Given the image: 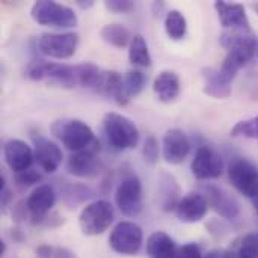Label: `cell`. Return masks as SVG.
Returning a JSON list of instances; mask_svg holds the SVG:
<instances>
[{"mask_svg": "<svg viewBox=\"0 0 258 258\" xmlns=\"http://www.w3.org/2000/svg\"><path fill=\"white\" fill-rule=\"evenodd\" d=\"M192 174L198 180H215L219 178L225 169L222 156L210 145H201L190 165Z\"/></svg>", "mask_w": 258, "mask_h": 258, "instance_id": "9c48e42d", "label": "cell"}, {"mask_svg": "<svg viewBox=\"0 0 258 258\" xmlns=\"http://www.w3.org/2000/svg\"><path fill=\"white\" fill-rule=\"evenodd\" d=\"M35 162L44 172H54L63 160L62 150L53 141L44 138L41 133H32Z\"/></svg>", "mask_w": 258, "mask_h": 258, "instance_id": "7c38bea8", "label": "cell"}, {"mask_svg": "<svg viewBox=\"0 0 258 258\" xmlns=\"http://www.w3.org/2000/svg\"><path fill=\"white\" fill-rule=\"evenodd\" d=\"M56 203V192L50 184H41L32 190L26 200L29 221L32 225H39L41 221L51 212Z\"/></svg>", "mask_w": 258, "mask_h": 258, "instance_id": "8fae6325", "label": "cell"}, {"mask_svg": "<svg viewBox=\"0 0 258 258\" xmlns=\"http://www.w3.org/2000/svg\"><path fill=\"white\" fill-rule=\"evenodd\" d=\"M53 258H77L76 254L68 249V248H62V246H57L54 248V254H53Z\"/></svg>", "mask_w": 258, "mask_h": 258, "instance_id": "74e56055", "label": "cell"}, {"mask_svg": "<svg viewBox=\"0 0 258 258\" xmlns=\"http://www.w3.org/2000/svg\"><path fill=\"white\" fill-rule=\"evenodd\" d=\"M159 153H160V148H159V142L154 136H148L144 142V148H142V154H144V159L147 163L150 165H154L159 159Z\"/></svg>", "mask_w": 258, "mask_h": 258, "instance_id": "1f68e13d", "label": "cell"}, {"mask_svg": "<svg viewBox=\"0 0 258 258\" xmlns=\"http://www.w3.org/2000/svg\"><path fill=\"white\" fill-rule=\"evenodd\" d=\"M159 195L162 209L165 212H175L178 203L181 201V189L172 174L162 172L159 175Z\"/></svg>", "mask_w": 258, "mask_h": 258, "instance_id": "44dd1931", "label": "cell"}, {"mask_svg": "<svg viewBox=\"0 0 258 258\" xmlns=\"http://www.w3.org/2000/svg\"><path fill=\"white\" fill-rule=\"evenodd\" d=\"M76 5L80 8V9H89L94 6V0H77Z\"/></svg>", "mask_w": 258, "mask_h": 258, "instance_id": "ab89813d", "label": "cell"}, {"mask_svg": "<svg viewBox=\"0 0 258 258\" xmlns=\"http://www.w3.org/2000/svg\"><path fill=\"white\" fill-rule=\"evenodd\" d=\"M203 195L206 197L209 207H212L222 219L233 221L240 213L239 201L225 189L215 184H206L203 187Z\"/></svg>", "mask_w": 258, "mask_h": 258, "instance_id": "30bf717a", "label": "cell"}, {"mask_svg": "<svg viewBox=\"0 0 258 258\" xmlns=\"http://www.w3.org/2000/svg\"><path fill=\"white\" fill-rule=\"evenodd\" d=\"M62 190V200L68 207H76L82 203H85L86 200H89L92 197V190L80 183H65L60 187Z\"/></svg>", "mask_w": 258, "mask_h": 258, "instance_id": "83f0119b", "label": "cell"}, {"mask_svg": "<svg viewBox=\"0 0 258 258\" xmlns=\"http://www.w3.org/2000/svg\"><path fill=\"white\" fill-rule=\"evenodd\" d=\"M115 203L124 216L136 218L142 212V183L136 175L130 174L121 180L115 192Z\"/></svg>", "mask_w": 258, "mask_h": 258, "instance_id": "ba28073f", "label": "cell"}, {"mask_svg": "<svg viewBox=\"0 0 258 258\" xmlns=\"http://www.w3.org/2000/svg\"><path fill=\"white\" fill-rule=\"evenodd\" d=\"M233 138H248V139H258V116L239 121L230 132Z\"/></svg>", "mask_w": 258, "mask_h": 258, "instance_id": "f546056e", "label": "cell"}, {"mask_svg": "<svg viewBox=\"0 0 258 258\" xmlns=\"http://www.w3.org/2000/svg\"><path fill=\"white\" fill-rule=\"evenodd\" d=\"M190 141L187 135L180 128H171L163 136L162 154L166 163L180 165L190 153Z\"/></svg>", "mask_w": 258, "mask_h": 258, "instance_id": "4fadbf2b", "label": "cell"}, {"mask_svg": "<svg viewBox=\"0 0 258 258\" xmlns=\"http://www.w3.org/2000/svg\"><path fill=\"white\" fill-rule=\"evenodd\" d=\"M6 252V243L3 240H0V257H3Z\"/></svg>", "mask_w": 258, "mask_h": 258, "instance_id": "b9f144b4", "label": "cell"}, {"mask_svg": "<svg viewBox=\"0 0 258 258\" xmlns=\"http://www.w3.org/2000/svg\"><path fill=\"white\" fill-rule=\"evenodd\" d=\"M63 218L59 215V213H56V212H50L42 221H41V224H39V227H45V228H57V227H60V225H63Z\"/></svg>", "mask_w": 258, "mask_h": 258, "instance_id": "e575fe53", "label": "cell"}, {"mask_svg": "<svg viewBox=\"0 0 258 258\" xmlns=\"http://www.w3.org/2000/svg\"><path fill=\"white\" fill-rule=\"evenodd\" d=\"M209 212V203L206 197L200 192H190L181 198L175 209L178 221L184 224H197L206 218Z\"/></svg>", "mask_w": 258, "mask_h": 258, "instance_id": "e0dca14e", "label": "cell"}, {"mask_svg": "<svg viewBox=\"0 0 258 258\" xmlns=\"http://www.w3.org/2000/svg\"><path fill=\"white\" fill-rule=\"evenodd\" d=\"M100 35L104 42H107L109 45L116 47V48H124V47L130 45V42L133 39L130 30L125 26L118 24V23L103 26L100 30Z\"/></svg>", "mask_w": 258, "mask_h": 258, "instance_id": "603a6c76", "label": "cell"}, {"mask_svg": "<svg viewBox=\"0 0 258 258\" xmlns=\"http://www.w3.org/2000/svg\"><path fill=\"white\" fill-rule=\"evenodd\" d=\"M252 201H254V207H255V212H257V215H258V197H255Z\"/></svg>", "mask_w": 258, "mask_h": 258, "instance_id": "7bdbcfd3", "label": "cell"}, {"mask_svg": "<svg viewBox=\"0 0 258 258\" xmlns=\"http://www.w3.org/2000/svg\"><path fill=\"white\" fill-rule=\"evenodd\" d=\"M3 156H5L6 165L9 166V169L14 174L30 169L32 163L35 160L33 150L29 147V144H26L21 139L8 141L3 147Z\"/></svg>", "mask_w": 258, "mask_h": 258, "instance_id": "9a60e30c", "label": "cell"}, {"mask_svg": "<svg viewBox=\"0 0 258 258\" xmlns=\"http://www.w3.org/2000/svg\"><path fill=\"white\" fill-rule=\"evenodd\" d=\"M98 142L91 148L83 151L73 153L67 160V171L79 178L94 177L100 172V159H98Z\"/></svg>", "mask_w": 258, "mask_h": 258, "instance_id": "5bb4252c", "label": "cell"}, {"mask_svg": "<svg viewBox=\"0 0 258 258\" xmlns=\"http://www.w3.org/2000/svg\"><path fill=\"white\" fill-rule=\"evenodd\" d=\"M147 255L150 258H177L178 248L169 234L156 231L147 240Z\"/></svg>", "mask_w": 258, "mask_h": 258, "instance_id": "7402d4cb", "label": "cell"}, {"mask_svg": "<svg viewBox=\"0 0 258 258\" xmlns=\"http://www.w3.org/2000/svg\"><path fill=\"white\" fill-rule=\"evenodd\" d=\"M252 9H254V11H255V12H257V14H258V2H255V3H252Z\"/></svg>", "mask_w": 258, "mask_h": 258, "instance_id": "ee69618b", "label": "cell"}, {"mask_svg": "<svg viewBox=\"0 0 258 258\" xmlns=\"http://www.w3.org/2000/svg\"><path fill=\"white\" fill-rule=\"evenodd\" d=\"M204 77V94L215 100H227L231 95L233 91V82H230L227 77H224L219 71V68H204L203 70Z\"/></svg>", "mask_w": 258, "mask_h": 258, "instance_id": "ffe728a7", "label": "cell"}, {"mask_svg": "<svg viewBox=\"0 0 258 258\" xmlns=\"http://www.w3.org/2000/svg\"><path fill=\"white\" fill-rule=\"evenodd\" d=\"M95 92L106 98H112L118 106L128 104V100L124 95V76L115 70H103V76Z\"/></svg>", "mask_w": 258, "mask_h": 258, "instance_id": "ac0fdd59", "label": "cell"}, {"mask_svg": "<svg viewBox=\"0 0 258 258\" xmlns=\"http://www.w3.org/2000/svg\"><path fill=\"white\" fill-rule=\"evenodd\" d=\"M79 45V35L74 32H47L39 35L36 48L53 59H70Z\"/></svg>", "mask_w": 258, "mask_h": 258, "instance_id": "5b68a950", "label": "cell"}, {"mask_svg": "<svg viewBox=\"0 0 258 258\" xmlns=\"http://www.w3.org/2000/svg\"><path fill=\"white\" fill-rule=\"evenodd\" d=\"M115 219L113 206L106 200L88 204L79 216V225L85 236H100L109 230Z\"/></svg>", "mask_w": 258, "mask_h": 258, "instance_id": "277c9868", "label": "cell"}, {"mask_svg": "<svg viewBox=\"0 0 258 258\" xmlns=\"http://www.w3.org/2000/svg\"><path fill=\"white\" fill-rule=\"evenodd\" d=\"M204 258H230L227 249H213L210 252H207Z\"/></svg>", "mask_w": 258, "mask_h": 258, "instance_id": "f35d334b", "label": "cell"}, {"mask_svg": "<svg viewBox=\"0 0 258 258\" xmlns=\"http://www.w3.org/2000/svg\"><path fill=\"white\" fill-rule=\"evenodd\" d=\"M76 74H77V86L79 88H86V89L95 91L101 80L103 70L92 62H83V63L76 65Z\"/></svg>", "mask_w": 258, "mask_h": 258, "instance_id": "cb8c5ba5", "label": "cell"}, {"mask_svg": "<svg viewBox=\"0 0 258 258\" xmlns=\"http://www.w3.org/2000/svg\"><path fill=\"white\" fill-rule=\"evenodd\" d=\"M14 233H11V237L14 239V240H17V242H21L23 240V236H21V233H20V230H12Z\"/></svg>", "mask_w": 258, "mask_h": 258, "instance_id": "60d3db41", "label": "cell"}, {"mask_svg": "<svg viewBox=\"0 0 258 258\" xmlns=\"http://www.w3.org/2000/svg\"><path fill=\"white\" fill-rule=\"evenodd\" d=\"M153 89L162 103H172L178 98L181 91L180 77L172 70H163L157 74L153 83Z\"/></svg>", "mask_w": 258, "mask_h": 258, "instance_id": "d6986e66", "label": "cell"}, {"mask_svg": "<svg viewBox=\"0 0 258 258\" xmlns=\"http://www.w3.org/2000/svg\"><path fill=\"white\" fill-rule=\"evenodd\" d=\"M53 136L70 151L77 153L97 144L92 128L77 118H62L53 121L50 127Z\"/></svg>", "mask_w": 258, "mask_h": 258, "instance_id": "6da1fadb", "label": "cell"}, {"mask_svg": "<svg viewBox=\"0 0 258 258\" xmlns=\"http://www.w3.org/2000/svg\"><path fill=\"white\" fill-rule=\"evenodd\" d=\"M228 178L234 189L246 198L258 197V168L245 157L234 159L228 166Z\"/></svg>", "mask_w": 258, "mask_h": 258, "instance_id": "8992f818", "label": "cell"}, {"mask_svg": "<svg viewBox=\"0 0 258 258\" xmlns=\"http://www.w3.org/2000/svg\"><path fill=\"white\" fill-rule=\"evenodd\" d=\"M257 54H258V50H257Z\"/></svg>", "mask_w": 258, "mask_h": 258, "instance_id": "f6af8a7d", "label": "cell"}, {"mask_svg": "<svg viewBox=\"0 0 258 258\" xmlns=\"http://www.w3.org/2000/svg\"><path fill=\"white\" fill-rule=\"evenodd\" d=\"M35 254H36V258H53L54 249L48 245H41L36 248Z\"/></svg>", "mask_w": 258, "mask_h": 258, "instance_id": "8d00e7d4", "label": "cell"}, {"mask_svg": "<svg viewBox=\"0 0 258 258\" xmlns=\"http://www.w3.org/2000/svg\"><path fill=\"white\" fill-rule=\"evenodd\" d=\"M165 30L171 39H174V41L183 39L186 36V32H187L186 17L178 9L168 11L166 17H165Z\"/></svg>", "mask_w": 258, "mask_h": 258, "instance_id": "4316f807", "label": "cell"}, {"mask_svg": "<svg viewBox=\"0 0 258 258\" xmlns=\"http://www.w3.org/2000/svg\"><path fill=\"white\" fill-rule=\"evenodd\" d=\"M30 17L45 27L54 29H71L77 26V14L73 8L53 2V0H38L30 8Z\"/></svg>", "mask_w": 258, "mask_h": 258, "instance_id": "3957f363", "label": "cell"}, {"mask_svg": "<svg viewBox=\"0 0 258 258\" xmlns=\"http://www.w3.org/2000/svg\"><path fill=\"white\" fill-rule=\"evenodd\" d=\"M227 251L230 258H258V231L245 234Z\"/></svg>", "mask_w": 258, "mask_h": 258, "instance_id": "d4e9b609", "label": "cell"}, {"mask_svg": "<svg viewBox=\"0 0 258 258\" xmlns=\"http://www.w3.org/2000/svg\"><path fill=\"white\" fill-rule=\"evenodd\" d=\"M177 258H204L201 248L197 243H186L178 249Z\"/></svg>", "mask_w": 258, "mask_h": 258, "instance_id": "836d02e7", "label": "cell"}, {"mask_svg": "<svg viewBox=\"0 0 258 258\" xmlns=\"http://www.w3.org/2000/svg\"><path fill=\"white\" fill-rule=\"evenodd\" d=\"M12 218L15 219V222L29 219V210L26 201H20L18 204H15V207H12Z\"/></svg>", "mask_w": 258, "mask_h": 258, "instance_id": "d590c367", "label": "cell"}, {"mask_svg": "<svg viewBox=\"0 0 258 258\" xmlns=\"http://www.w3.org/2000/svg\"><path fill=\"white\" fill-rule=\"evenodd\" d=\"M215 9L218 12L219 21L225 29L230 30H252L246 9L240 3H230L224 0L215 2Z\"/></svg>", "mask_w": 258, "mask_h": 258, "instance_id": "2e32d148", "label": "cell"}, {"mask_svg": "<svg viewBox=\"0 0 258 258\" xmlns=\"http://www.w3.org/2000/svg\"><path fill=\"white\" fill-rule=\"evenodd\" d=\"M103 130L109 145L118 151L132 150L139 142V130L136 124L121 113H106L103 119Z\"/></svg>", "mask_w": 258, "mask_h": 258, "instance_id": "7a4b0ae2", "label": "cell"}, {"mask_svg": "<svg viewBox=\"0 0 258 258\" xmlns=\"http://www.w3.org/2000/svg\"><path fill=\"white\" fill-rule=\"evenodd\" d=\"M147 83V77L141 70H128L124 76V95L130 101L133 97L139 95Z\"/></svg>", "mask_w": 258, "mask_h": 258, "instance_id": "f1b7e54d", "label": "cell"}, {"mask_svg": "<svg viewBox=\"0 0 258 258\" xmlns=\"http://www.w3.org/2000/svg\"><path fill=\"white\" fill-rule=\"evenodd\" d=\"M128 60L135 67H150L153 62L148 44L141 33L133 35V39L128 45Z\"/></svg>", "mask_w": 258, "mask_h": 258, "instance_id": "484cf974", "label": "cell"}, {"mask_svg": "<svg viewBox=\"0 0 258 258\" xmlns=\"http://www.w3.org/2000/svg\"><path fill=\"white\" fill-rule=\"evenodd\" d=\"M42 180V175L36 171V169H27V171H23V172H18V174H14V181H15V186L20 187V189H27L30 186H35L38 184L39 181Z\"/></svg>", "mask_w": 258, "mask_h": 258, "instance_id": "4dcf8cb0", "label": "cell"}, {"mask_svg": "<svg viewBox=\"0 0 258 258\" xmlns=\"http://www.w3.org/2000/svg\"><path fill=\"white\" fill-rule=\"evenodd\" d=\"M104 6L107 11L115 14H128L135 11V2L133 0H106Z\"/></svg>", "mask_w": 258, "mask_h": 258, "instance_id": "d6a6232c", "label": "cell"}, {"mask_svg": "<svg viewBox=\"0 0 258 258\" xmlns=\"http://www.w3.org/2000/svg\"><path fill=\"white\" fill-rule=\"evenodd\" d=\"M142 242V228L130 221H122L116 224L109 237L110 248L121 255H136L141 251Z\"/></svg>", "mask_w": 258, "mask_h": 258, "instance_id": "52a82bcc", "label": "cell"}]
</instances>
